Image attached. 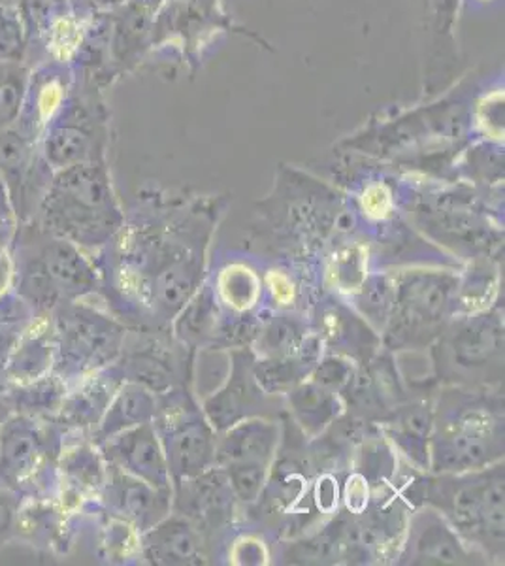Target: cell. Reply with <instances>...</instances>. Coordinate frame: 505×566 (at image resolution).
I'll list each match as a JSON object with an SVG mask.
<instances>
[{"instance_id": "cell-1", "label": "cell", "mask_w": 505, "mask_h": 566, "mask_svg": "<svg viewBox=\"0 0 505 566\" xmlns=\"http://www.w3.org/2000/svg\"><path fill=\"white\" fill-rule=\"evenodd\" d=\"M504 386H440L430 438L432 474H459L504 461Z\"/></svg>"}, {"instance_id": "cell-2", "label": "cell", "mask_w": 505, "mask_h": 566, "mask_svg": "<svg viewBox=\"0 0 505 566\" xmlns=\"http://www.w3.org/2000/svg\"><path fill=\"white\" fill-rule=\"evenodd\" d=\"M12 253L15 261L13 291L23 296L39 316H50L64 303L101 296V271L95 255L45 232L34 221L20 223Z\"/></svg>"}, {"instance_id": "cell-3", "label": "cell", "mask_w": 505, "mask_h": 566, "mask_svg": "<svg viewBox=\"0 0 505 566\" xmlns=\"http://www.w3.org/2000/svg\"><path fill=\"white\" fill-rule=\"evenodd\" d=\"M31 221L96 255L122 231L125 213L103 165L93 161L55 170Z\"/></svg>"}, {"instance_id": "cell-4", "label": "cell", "mask_w": 505, "mask_h": 566, "mask_svg": "<svg viewBox=\"0 0 505 566\" xmlns=\"http://www.w3.org/2000/svg\"><path fill=\"white\" fill-rule=\"evenodd\" d=\"M504 461L459 474L422 472L417 504H429L448 520L467 546L488 563H504Z\"/></svg>"}, {"instance_id": "cell-5", "label": "cell", "mask_w": 505, "mask_h": 566, "mask_svg": "<svg viewBox=\"0 0 505 566\" xmlns=\"http://www.w3.org/2000/svg\"><path fill=\"white\" fill-rule=\"evenodd\" d=\"M394 276V306L381 335L390 354L429 352L456 316L461 269L410 266L390 269Z\"/></svg>"}, {"instance_id": "cell-6", "label": "cell", "mask_w": 505, "mask_h": 566, "mask_svg": "<svg viewBox=\"0 0 505 566\" xmlns=\"http://www.w3.org/2000/svg\"><path fill=\"white\" fill-rule=\"evenodd\" d=\"M429 357L440 386H504V304L454 316Z\"/></svg>"}, {"instance_id": "cell-7", "label": "cell", "mask_w": 505, "mask_h": 566, "mask_svg": "<svg viewBox=\"0 0 505 566\" xmlns=\"http://www.w3.org/2000/svg\"><path fill=\"white\" fill-rule=\"evenodd\" d=\"M93 298L64 303L50 314L55 336L53 373L71 386L116 363L130 328Z\"/></svg>"}, {"instance_id": "cell-8", "label": "cell", "mask_w": 505, "mask_h": 566, "mask_svg": "<svg viewBox=\"0 0 505 566\" xmlns=\"http://www.w3.org/2000/svg\"><path fill=\"white\" fill-rule=\"evenodd\" d=\"M63 438L55 419L8 413L0 421V485L23 496H55Z\"/></svg>"}, {"instance_id": "cell-9", "label": "cell", "mask_w": 505, "mask_h": 566, "mask_svg": "<svg viewBox=\"0 0 505 566\" xmlns=\"http://www.w3.org/2000/svg\"><path fill=\"white\" fill-rule=\"evenodd\" d=\"M154 424L172 483L200 476L215 467L218 432L208 423L191 386L159 395Z\"/></svg>"}, {"instance_id": "cell-10", "label": "cell", "mask_w": 505, "mask_h": 566, "mask_svg": "<svg viewBox=\"0 0 505 566\" xmlns=\"http://www.w3.org/2000/svg\"><path fill=\"white\" fill-rule=\"evenodd\" d=\"M280 442V419H243L231 429L219 432L215 467L227 474L238 504L250 509L259 501L269 480Z\"/></svg>"}, {"instance_id": "cell-11", "label": "cell", "mask_w": 505, "mask_h": 566, "mask_svg": "<svg viewBox=\"0 0 505 566\" xmlns=\"http://www.w3.org/2000/svg\"><path fill=\"white\" fill-rule=\"evenodd\" d=\"M194 352L173 338L172 333L128 331L123 352L114 363L123 381H136L155 395L191 386Z\"/></svg>"}, {"instance_id": "cell-12", "label": "cell", "mask_w": 505, "mask_h": 566, "mask_svg": "<svg viewBox=\"0 0 505 566\" xmlns=\"http://www.w3.org/2000/svg\"><path fill=\"white\" fill-rule=\"evenodd\" d=\"M255 352L251 348L231 349V373L223 386L200 402L213 431L223 432L243 419H280L285 412V397H270L253 376Z\"/></svg>"}, {"instance_id": "cell-13", "label": "cell", "mask_w": 505, "mask_h": 566, "mask_svg": "<svg viewBox=\"0 0 505 566\" xmlns=\"http://www.w3.org/2000/svg\"><path fill=\"white\" fill-rule=\"evenodd\" d=\"M397 565H486L488 560L467 546L448 520L429 504L411 510L406 522Z\"/></svg>"}, {"instance_id": "cell-14", "label": "cell", "mask_w": 505, "mask_h": 566, "mask_svg": "<svg viewBox=\"0 0 505 566\" xmlns=\"http://www.w3.org/2000/svg\"><path fill=\"white\" fill-rule=\"evenodd\" d=\"M57 490L55 499L66 512L84 515L96 501L108 474L98 446L87 434L64 432L57 458Z\"/></svg>"}, {"instance_id": "cell-15", "label": "cell", "mask_w": 505, "mask_h": 566, "mask_svg": "<svg viewBox=\"0 0 505 566\" xmlns=\"http://www.w3.org/2000/svg\"><path fill=\"white\" fill-rule=\"evenodd\" d=\"M309 323L320 336L325 354L344 355L365 365L381 349V336L358 316L346 298L327 291L314 303Z\"/></svg>"}, {"instance_id": "cell-16", "label": "cell", "mask_w": 505, "mask_h": 566, "mask_svg": "<svg viewBox=\"0 0 505 566\" xmlns=\"http://www.w3.org/2000/svg\"><path fill=\"white\" fill-rule=\"evenodd\" d=\"M90 506L119 517L141 534L172 514V490H159L127 472L108 467L103 490Z\"/></svg>"}, {"instance_id": "cell-17", "label": "cell", "mask_w": 505, "mask_h": 566, "mask_svg": "<svg viewBox=\"0 0 505 566\" xmlns=\"http://www.w3.org/2000/svg\"><path fill=\"white\" fill-rule=\"evenodd\" d=\"M238 501L227 474L219 467L200 476L172 483V512L186 515L208 538L232 525Z\"/></svg>"}, {"instance_id": "cell-18", "label": "cell", "mask_w": 505, "mask_h": 566, "mask_svg": "<svg viewBox=\"0 0 505 566\" xmlns=\"http://www.w3.org/2000/svg\"><path fill=\"white\" fill-rule=\"evenodd\" d=\"M96 446L112 469L127 472L159 490H172V478L154 421L117 432Z\"/></svg>"}, {"instance_id": "cell-19", "label": "cell", "mask_w": 505, "mask_h": 566, "mask_svg": "<svg viewBox=\"0 0 505 566\" xmlns=\"http://www.w3.org/2000/svg\"><path fill=\"white\" fill-rule=\"evenodd\" d=\"M211 557L208 534L176 512L140 534V559L148 565H208Z\"/></svg>"}, {"instance_id": "cell-20", "label": "cell", "mask_w": 505, "mask_h": 566, "mask_svg": "<svg viewBox=\"0 0 505 566\" xmlns=\"http://www.w3.org/2000/svg\"><path fill=\"white\" fill-rule=\"evenodd\" d=\"M435 392H410V397L398 405L381 424V432L397 451L398 458L421 472L430 470Z\"/></svg>"}, {"instance_id": "cell-21", "label": "cell", "mask_w": 505, "mask_h": 566, "mask_svg": "<svg viewBox=\"0 0 505 566\" xmlns=\"http://www.w3.org/2000/svg\"><path fill=\"white\" fill-rule=\"evenodd\" d=\"M77 517L59 504L55 496H23L13 542L45 554L66 555L74 546Z\"/></svg>"}, {"instance_id": "cell-22", "label": "cell", "mask_w": 505, "mask_h": 566, "mask_svg": "<svg viewBox=\"0 0 505 566\" xmlns=\"http://www.w3.org/2000/svg\"><path fill=\"white\" fill-rule=\"evenodd\" d=\"M123 380L114 365L66 386L55 421L64 432L91 437Z\"/></svg>"}, {"instance_id": "cell-23", "label": "cell", "mask_w": 505, "mask_h": 566, "mask_svg": "<svg viewBox=\"0 0 505 566\" xmlns=\"http://www.w3.org/2000/svg\"><path fill=\"white\" fill-rule=\"evenodd\" d=\"M55 336L50 316H40L27 331L7 365L0 370V378L8 386H25L40 380L55 368Z\"/></svg>"}, {"instance_id": "cell-24", "label": "cell", "mask_w": 505, "mask_h": 566, "mask_svg": "<svg viewBox=\"0 0 505 566\" xmlns=\"http://www.w3.org/2000/svg\"><path fill=\"white\" fill-rule=\"evenodd\" d=\"M223 316V308L213 285L204 280L200 290L191 296V301L173 317L170 333L179 344L192 352L215 346Z\"/></svg>"}, {"instance_id": "cell-25", "label": "cell", "mask_w": 505, "mask_h": 566, "mask_svg": "<svg viewBox=\"0 0 505 566\" xmlns=\"http://www.w3.org/2000/svg\"><path fill=\"white\" fill-rule=\"evenodd\" d=\"M285 410L302 434L312 440L346 412L338 392L328 391L314 381L304 380L285 395Z\"/></svg>"}, {"instance_id": "cell-26", "label": "cell", "mask_w": 505, "mask_h": 566, "mask_svg": "<svg viewBox=\"0 0 505 566\" xmlns=\"http://www.w3.org/2000/svg\"><path fill=\"white\" fill-rule=\"evenodd\" d=\"M159 408V395L136 381H123L109 400L101 423L96 424L91 440L98 444L117 432L133 429L136 424L154 421Z\"/></svg>"}, {"instance_id": "cell-27", "label": "cell", "mask_w": 505, "mask_h": 566, "mask_svg": "<svg viewBox=\"0 0 505 566\" xmlns=\"http://www.w3.org/2000/svg\"><path fill=\"white\" fill-rule=\"evenodd\" d=\"M312 323L306 312L295 308L259 310V331L251 349L256 357H285L295 354L309 335Z\"/></svg>"}, {"instance_id": "cell-28", "label": "cell", "mask_w": 505, "mask_h": 566, "mask_svg": "<svg viewBox=\"0 0 505 566\" xmlns=\"http://www.w3.org/2000/svg\"><path fill=\"white\" fill-rule=\"evenodd\" d=\"M499 301V259L481 258L467 261L459 272L456 316L491 308Z\"/></svg>"}, {"instance_id": "cell-29", "label": "cell", "mask_w": 505, "mask_h": 566, "mask_svg": "<svg viewBox=\"0 0 505 566\" xmlns=\"http://www.w3.org/2000/svg\"><path fill=\"white\" fill-rule=\"evenodd\" d=\"M379 336L383 335L394 306V276L390 269H370L357 290L346 298Z\"/></svg>"}, {"instance_id": "cell-30", "label": "cell", "mask_w": 505, "mask_h": 566, "mask_svg": "<svg viewBox=\"0 0 505 566\" xmlns=\"http://www.w3.org/2000/svg\"><path fill=\"white\" fill-rule=\"evenodd\" d=\"M66 384L52 373L25 386L4 384V408L7 413H27L34 418L55 419L63 402Z\"/></svg>"}, {"instance_id": "cell-31", "label": "cell", "mask_w": 505, "mask_h": 566, "mask_svg": "<svg viewBox=\"0 0 505 566\" xmlns=\"http://www.w3.org/2000/svg\"><path fill=\"white\" fill-rule=\"evenodd\" d=\"M224 314H255L263 298V280L243 264H229L218 282L211 283Z\"/></svg>"}, {"instance_id": "cell-32", "label": "cell", "mask_w": 505, "mask_h": 566, "mask_svg": "<svg viewBox=\"0 0 505 566\" xmlns=\"http://www.w3.org/2000/svg\"><path fill=\"white\" fill-rule=\"evenodd\" d=\"M90 512H95L101 517L96 534V554L104 563L128 565L133 559H140V533L133 525L95 506H90L84 514Z\"/></svg>"}, {"instance_id": "cell-33", "label": "cell", "mask_w": 505, "mask_h": 566, "mask_svg": "<svg viewBox=\"0 0 505 566\" xmlns=\"http://www.w3.org/2000/svg\"><path fill=\"white\" fill-rule=\"evenodd\" d=\"M253 376L270 397H285L293 387L307 380L309 368L295 354L285 357H255Z\"/></svg>"}, {"instance_id": "cell-34", "label": "cell", "mask_w": 505, "mask_h": 566, "mask_svg": "<svg viewBox=\"0 0 505 566\" xmlns=\"http://www.w3.org/2000/svg\"><path fill=\"white\" fill-rule=\"evenodd\" d=\"M39 317L31 304L15 291L0 298V370Z\"/></svg>"}, {"instance_id": "cell-35", "label": "cell", "mask_w": 505, "mask_h": 566, "mask_svg": "<svg viewBox=\"0 0 505 566\" xmlns=\"http://www.w3.org/2000/svg\"><path fill=\"white\" fill-rule=\"evenodd\" d=\"M231 373V349L199 348L192 357L191 389L199 402L223 386Z\"/></svg>"}, {"instance_id": "cell-36", "label": "cell", "mask_w": 505, "mask_h": 566, "mask_svg": "<svg viewBox=\"0 0 505 566\" xmlns=\"http://www.w3.org/2000/svg\"><path fill=\"white\" fill-rule=\"evenodd\" d=\"M31 69L25 63H0V130L20 119Z\"/></svg>"}, {"instance_id": "cell-37", "label": "cell", "mask_w": 505, "mask_h": 566, "mask_svg": "<svg viewBox=\"0 0 505 566\" xmlns=\"http://www.w3.org/2000/svg\"><path fill=\"white\" fill-rule=\"evenodd\" d=\"M25 27L15 4H0V63H25Z\"/></svg>"}, {"instance_id": "cell-38", "label": "cell", "mask_w": 505, "mask_h": 566, "mask_svg": "<svg viewBox=\"0 0 505 566\" xmlns=\"http://www.w3.org/2000/svg\"><path fill=\"white\" fill-rule=\"evenodd\" d=\"M355 370H357L355 360L347 359L344 355L325 354L307 376V380L314 381L323 389L341 395V391L349 386Z\"/></svg>"}, {"instance_id": "cell-39", "label": "cell", "mask_w": 505, "mask_h": 566, "mask_svg": "<svg viewBox=\"0 0 505 566\" xmlns=\"http://www.w3.org/2000/svg\"><path fill=\"white\" fill-rule=\"evenodd\" d=\"M21 502H23L21 493L0 485V547L13 542Z\"/></svg>"}, {"instance_id": "cell-40", "label": "cell", "mask_w": 505, "mask_h": 566, "mask_svg": "<svg viewBox=\"0 0 505 566\" xmlns=\"http://www.w3.org/2000/svg\"><path fill=\"white\" fill-rule=\"evenodd\" d=\"M20 221L13 210L12 199L8 193L7 181L0 175V244L10 245L12 248L15 232H18Z\"/></svg>"}, {"instance_id": "cell-41", "label": "cell", "mask_w": 505, "mask_h": 566, "mask_svg": "<svg viewBox=\"0 0 505 566\" xmlns=\"http://www.w3.org/2000/svg\"><path fill=\"white\" fill-rule=\"evenodd\" d=\"M15 285V261L12 248L0 244V298L12 293Z\"/></svg>"}, {"instance_id": "cell-42", "label": "cell", "mask_w": 505, "mask_h": 566, "mask_svg": "<svg viewBox=\"0 0 505 566\" xmlns=\"http://www.w3.org/2000/svg\"><path fill=\"white\" fill-rule=\"evenodd\" d=\"M2 395H4V380L0 378V421L7 418V408H4V400H2Z\"/></svg>"}, {"instance_id": "cell-43", "label": "cell", "mask_w": 505, "mask_h": 566, "mask_svg": "<svg viewBox=\"0 0 505 566\" xmlns=\"http://www.w3.org/2000/svg\"><path fill=\"white\" fill-rule=\"evenodd\" d=\"M18 0H0V4H15Z\"/></svg>"}]
</instances>
